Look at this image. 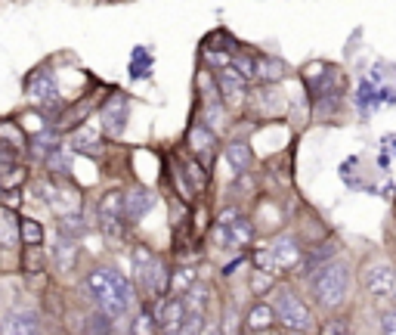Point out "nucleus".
<instances>
[{
  "instance_id": "nucleus-27",
  "label": "nucleus",
  "mask_w": 396,
  "mask_h": 335,
  "mask_svg": "<svg viewBox=\"0 0 396 335\" xmlns=\"http://www.w3.org/2000/svg\"><path fill=\"white\" fill-rule=\"evenodd\" d=\"M270 289H272V270L257 267L254 273H251V292H254V295H266Z\"/></svg>"
},
{
  "instance_id": "nucleus-6",
  "label": "nucleus",
  "mask_w": 396,
  "mask_h": 335,
  "mask_svg": "<svg viewBox=\"0 0 396 335\" xmlns=\"http://www.w3.org/2000/svg\"><path fill=\"white\" fill-rule=\"evenodd\" d=\"M28 97H31V99H38V103H44L47 109L62 112L59 84H56L53 69H50V66H44V69H38V72H31V75H28Z\"/></svg>"
},
{
  "instance_id": "nucleus-29",
  "label": "nucleus",
  "mask_w": 396,
  "mask_h": 335,
  "mask_svg": "<svg viewBox=\"0 0 396 335\" xmlns=\"http://www.w3.org/2000/svg\"><path fill=\"white\" fill-rule=\"evenodd\" d=\"M19 165V155H16V146L3 143L0 140V174H6V171H13Z\"/></svg>"
},
{
  "instance_id": "nucleus-35",
  "label": "nucleus",
  "mask_w": 396,
  "mask_h": 335,
  "mask_svg": "<svg viewBox=\"0 0 396 335\" xmlns=\"http://www.w3.org/2000/svg\"><path fill=\"white\" fill-rule=\"evenodd\" d=\"M254 264L261 270H276L279 264H276V255H272V248H261V252L254 255Z\"/></svg>"
},
{
  "instance_id": "nucleus-21",
  "label": "nucleus",
  "mask_w": 396,
  "mask_h": 335,
  "mask_svg": "<svg viewBox=\"0 0 396 335\" xmlns=\"http://www.w3.org/2000/svg\"><path fill=\"white\" fill-rule=\"evenodd\" d=\"M78 190H56L53 187V196H50V208L56 211V215H71V211H78Z\"/></svg>"
},
{
  "instance_id": "nucleus-4",
  "label": "nucleus",
  "mask_w": 396,
  "mask_h": 335,
  "mask_svg": "<svg viewBox=\"0 0 396 335\" xmlns=\"http://www.w3.org/2000/svg\"><path fill=\"white\" fill-rule=\"evenodd\" d=\"M99 227L112 242L124 239V192L112 190L99 202Z\"/></svg>"
},
{
  "instance_id": "nucleus-2",
  "label": "nucleus",
  "mask_w": 396,
  "mask_h": 335,
  "mask_svg": "<svg viewBox=\"0 0 396 335\" xmlns=\"http://www.w3.org/2000/svg\"><path fill=\"white\" fill-rule=\"evenodd\" d=\"M87 289H90L93 301L105 313H112V317H121V313L133 311V286L118 270H93L87 280Z\"/></svg>"
},
{
  "instance_id": "nucleus-34",
  "label": "nucleus",
  "mask_w": 396,
  "mask_h": 335,
  "mask_svg": "<svg viewBox=\"0 0 396 335\" xmlns=\"http://www.w3.org/2000/svg\"><path fill=\"white\" fill-rule=\"evenodd\" d=\"M161 326H158L155 313H140V320L133 323V332H158Z\"/></svg>"
},
{
  "instance_id": "nucleus-15",
  "label": "nucleus",
  "mask_w": 396,
  "mask_h": 335,
  "mask_svg": "<svg viewBox=\"0 0 396 335\" xmlns=\"http://www.w3.org/2000/svg\"><path fill=\"white\" fill-rule=\"evenodd\" d=\"M78 236H71V233H66L62 230L59 233V239L53 242V258H56V264H59L62 270H71V264H75V258H78Z\"/></svg>"
},
{
  "instance_id": "nucleus-3",
  "label": "nucleus",
  "mask_w": 396,
  "mask_h": 335,
  "mask_svg": "<svg viewBox=\"0 0 396 335\" xmlns=\"http://www.w3.org/2000/svg\"><path fill=\"white\" fill-rule=\"evenodd\" d=\"M272 308H276L279 323H282L288 332H309L313 329V313H309V308L298 298L294 289H288V286L276 289Z\"/></svg>"
},
{
  "instance_id": "nucleus-5",
  "label": "nucleus",
  "mask_w": 396,
  "mask_h": 335,
  "mask_svg": "<svg viewBox=\"0 0 396 335\" xmlns=\"http://www.w3.org/2000/svg\"><path fill=\"white\" fill-rule=\"evenodd\" d=\"M362 283H365V292L378 301L396 295V267L390 261H372L362 273Z\"/></svg>"
},
{
  "instance_id": "nucleus-17",
  "label": "nucleus",
  "mask_w": 396,
  "mask_h": 335,
  "mask_svg": "<svg viewBox=\"0 0 396 335\" xmlns=\"http://www.w3.org/2000/svg\"><path fill=\"white\" fill-rule=\"evenodd\" d=\"M251 146L244 143V140H233V143H226V162L233 165L235 174H242V171H248L251 168Z\"/></svg>"
},
{
  "instance_id": "nucleus-26",
  "label": "nucleus",
  "mask_w": 396,
  "mask_h": 335,
  "mask_svg": "<svg viewBox=\"0 0 396 335\" xmlns=\"http://www.w3.org/2000/svg\"><path fill=\"white\" fill-rule=\"evenodd\" d=\"M196 276H198V270L192 267V264H186V267H179L177 273H174V280H170V289H174V292L189 289L192 283H196Z\"/></svg>"
},
{
  "instance_id": "nucleus-38",
  "label": "nucleus",
  "mask_w": 396,
  "mask_h": 335,
  "mask_svg": "<svg viewBox=\"0 0 396 335\" xmlns=\"http://www.w3.org/2000/svg\"><path fill=\"white\" fill-rule=\"evenodd\" d=\"M0 192H3V187H0Z\"/></svg>"
},
{
  "instance_id": "nucleus-23",
  "label": "nucleus",
  "mask_w": 396,
  "mask_h": 335,
  "mask_svg": "<svg viewBox=\"0 0 396 335\" xmlns=\"http://www.w3.org/2000/svg\"><path fill=\"white\" fill-rule=\"evenodd\" d=\"M229 233H233V245H248V242L254 239V224L239 215L233 224H229Z\"/></svg>"
},
{
  "instance_id": "nucleus-36",
  "label": "nucleus",
  "mask_w": 396,
  "mask_h": 335,
  "mask_svg": "<svg viewBox=\"0 0 396 335\" xmlns=\"http://www.w3.org/2000/svg\"><path fill=\"white\" fill-rule=\"evenodd\" d=\"M322 332H347V326H344V323H335V320H331V323L322 326Z\"/></svg>"
},
{
  "instance_id": "nucleus-28",
  "label": "nucleus",
  "mask_w": 396,
  "mask_h": 335,
  "mask_svg": "<svg viewBox=\"0 0 396 335\" xmlns=\"http://www.w3.org/2000/svg\"><path fill=\"white\" fill-rule=\"evenodd\" d=\"M19 230H22V242H44V227L34 218H22Z\"/></svg>"
},
{
  "instance_id": "nucleus-37",
  "label": "nucleus",
  "mask_w": 396,
  "mask_h": 335,
  "mask_svg": "<svg viewBox=\"0 0 396 335\" xmlns=\"http://www.w3.org/2000/svg\"><path fill=\"white\" fill-rule=\"evenodd\" d=\"M393 140H396V137H393ZM393 152H396V143H393Z\"/></svg>"
},
{
  "instance_id": "nucleus-14",
  "label": "nucleus",
  "mask_w": 396,
  "mask_h": 335,
  "mask_svg": "<svg viewBox=\"0 0 396 335\" xmlns=\"http://www.w3.org/2000/svg\"><path fill=\"white\" fill-rule=\"evenodd\" d=\"M272 255H276V264L282 270H291V267H298L300 264V245L294 242L291 236H279L276 242H272Z\"/></svg>"
},
{
  "instance_id": "nucleus-31",
  "label": "nucleus",
  "mask_w": 396,
  "mask_h": 335,
  "mask_svg": "<svg viewBox=\"0 0 396 335\" xmlns=\"http://www.w3.org/2000/svg\"><path fill=\"white\" fill-rule=\"evenodd\" d=\"M233 66L239 69V72L248 78V81H251V78H257V59H251V56H239V53H235L233 56Z\"/></svg>"
},
{
  "instance_id": "nucleus-25",
  "label": "nucleus",
  "mask_w": 396,
  "mask_h": 335,
  "mask_svg": "<svg viewBox=\"0 0 396 335\" xmlns=\"http://www.w3.org/2000/svg\"><path fill=\"white\" fill-rule=\"evenodd\" d=\"M152 72V56H149L146 47H136L133 50V62H131V75L133 78H146Z\"/></svg>"
},
{
  "instance_id": "nucleus-13",
  "label": "nucleus",
  "mask_w": 396,
  "mask_h": 335,
  "mask_svg": "<svg viewBox=\"0 0 396 335\" xmlns=\"http://www.w3.org/2000/svg\"><path fill=\"white\" fill-rule=\"evenodd\" d=\"M186 140H189V149L198 155V159H211L214 152V131L211 124H192L189 134H186Z\"/></svg>"
},
{
  "instance_id": "nucleus-30",
  "label": "nucleus",
  "mask_w": 396,
  "mask_h": 335,
  "mask_svg": "<svg viewBox=\"0 0 396 335\" xmlns=\"http://www.w3.org/2000/svg\"><path fill=\"white\" fill-rule=\"evenodd\" d=\"M109 317H112V313H105L103 308H99L96 313H90V320H87V332H112Z\"/></svg>"
},
{
  "instance_id": "nucleus-7",
  "label": "nucleus",
  "mask_w": 396,
  "mask_h": 335,
  "mask_svg": "<svg viewBox=\"0 0 396 335\" xmlns=\"http://www.w3.org/2000/svg\"><path fill=\"white\" fill-rule=\"evenodd\" d=\"M99 124L109 137H121L127 127V97L124 94H112L99 109Z\"/></svg>"
},
{
  "instance_id": "nucleus-9",
  "label": "nucleus",
  "mask_w": 396,
  "mask_h": 335,
  "mask_svg": "<svg viewBox=\"0 0 396 335\" xmlns=\"http://www.w3.org/2000/svg\"><path fill=\"white\" fill-rule=\"evenodd\" d=\"M155 202H158V192H155V190H149V187H133V190H127V192H124V218H127V220L146 218L149 211L155 208Z\"/></svg>"
},
{
  "instance_id": "nucleus-24",
  "label": "nucleus",
  "mask_w": 396,
  "mask_h": 335,
  "mask_svg": "<svg viewBox=\"0 0 396 335\" xmlns=\"http://www.w3.org/2000/svg\"><path fill=\"white\" fill-rule=\"evenodd\" d=\"M170 292V276H168V261L155 258V280H152V298H161Z\"/></svg>"
},
{
  "instance_id": "nucleus-10",
  "label": "nucleus",
  "mask_w": 396,
  "mask_h": 335,
  "mask_svg": "<svg viewBox=\"0 0 396 335\" xmlns=\"http://www.w3.org/2000/svg\"><path fill=\"white\" fill-rule=\"evenodd\" d=\"M217 84H220V94H223V99H226V103H242L248 78H244L239 69L229 62V66H223L220 72H217Z\"/></svg>"
},
{
  "instance_id": "nucleus-33",
  "label": "nucleus",
  "mask_w": 396,
  "mask_h": 335,
  "mask_svg": "<svg viewBox=\"0 0 396 335\" xmlns=\"http://www.w3.org/2000/svg\"><path fill=\"white\" fill-rule=\"evenodd\" d=\"M378 326H381V332H390V335H396V308H384V311H381Z\"/></svg>"
},
{
  "instance_id": "nucleus-19",
  "label": "nucleus",
  "mask_w": 396,
  "mask_h": 335,
  "mask_svg": "<svg viewBox=\"0 0 396 335\" xmlns=\"http://www.w3.org/2000/svg\"><path fill=\"white\" fill-rule=\"evenodd\" d=\"M47 267V252L41 242H25V252H22V270L25 273H41Z\"/></svg>"
},
{
  "instance_id": "nucleus-11",
  "label": "nucleus",
  "mask_w": 396,
  "mask_h": 335,
  "mask_svg": "<svg viewBox=\"0 0 396 335\" xmlns=\"http://www.w3.org/2000/svg\"><path fill=\"white\" fill-rule=\"evenodd\" d=\"M71 149L84 155H99L103 152V134H99L96 124H84L71 134Z\"/></svg>"
},
{
  "instance_id": "nucleus-20",
  "label": "nucleus",
  "mask_w": 396,
  "mask_h": 335,
  "mask_svg": "<svg viewBox=\"0 0 396 335\" xmlns=\"http://www.w3.org/2000/svg\"><path fill=\"white\" fill-rule=\"evenodd\" d=\"M288 75V66L282 59H272V56H261L257 59V78L266 84H272V81H282V78Z\"/></svg>"
},
{
  "instance_id": "nucleus-18",
  "label": "nucleus",
  "mask_w": 396,
  "mask_h": 335,
  "mask_svg": "<svg viewBox=\"0 0 396 335\" xmlns=\"http://www.w3.org/2000/svg\"><path fill=\"white\" fill-rule=\"evenodd\" d=\"M19 224H22V220H16V215H13L10 208H0V245L3 248L16 245V239H22Z\"/></svg>"
},
{
  "instance_id": "nucleus-16",
  "label": "nucleus",
  "mask_w": 396,
  "mask_h": 335,
  "mask_svg": "<svg viewBox=\"0 0 396 335\" xmlns=\"http://www.w3.org/2000/svg\"><path fill=\"white\" fill-rule=\"evenodd\" d=\"M179 298H183V304H186V313H205L207 298H211V289L196 280L189 289H183V295Z\"/></svg>"
},
{
  "instance_id": "nucleus-8",
  "label": "nucleus",
  "mask_w": 396,
  "mask_h": 335,
  "mask_svg": "<svg viewBox=\"0 0 396 335\" xmlns=\"http://www.w3.org/2000/svg\"><path fill=\"white\" fill-rule=\"evenodd\" d=\"M155 320L161 326V332H179L186 320V304L183 298H174V295H161L155 304Z\"/></svg>"
},
{
  "instance_id": "nucleus-1",
  "label": "nucleus",
  "mask_w": 396,
  "mask_h": 335,
  "mask_svg": "<svg viewBox=\"0 0 396 335\" xmlns=\"http://www.w3.org/2000/svg\"><path fill=\"white\" fill-rule=\"evenodd\" d=\"M309 292L316 304L325 311H337L350 295L353 286V270L347 261H322L316 270H309Z\"/></svg>"
},
{
  "instance_id": "nucleus-22",
  "label": "nucleus",
  "mask_w": 396,
  "mask_h": 335,
  "mask_svg": "<svg viewBox=\"0 0 396 335\" xmlns=\"http://www.w3.org/2000/svg\"><path fill=\"white\" fill-rule=\"evenodd\" d=\"M0 332H38L31 311H13L6 323H0Z\"/></svg>"
},
{
  "instance_id": "nucleus-32",
  "label": "nucleus",
  "mask_w": 396,
  "mask_h": 335,
  "mask_svg": "<svg viewBox=\"0 0 396 335\" xmlns=\"http://www.w3.org/2000/svg\"><path fill=\"white\" fill-rule=\"evenodd\" d=\"M0 137H3V143H10V146H22V134H19V127L16 124H10V121H3V124H0Z\"/></svg>"
},
{
  "instance_id": "nucleus-12",
  "label": "nucleus",
  "mask_w": 396,
  "mask_h": 335,
  "mask_svg": "<svg viewBox=\"0 0 396 335\" xmlns=\"http://www.w3.org/2000/svg\"><path fill=\"white\" fill-rule=\"evenodd\" d=\"M276 320L279 317H276V308H272V304L257 301L254 308L244 313V329H248V332H266V329H272Z\"/></svg>"
}]
</instances>
